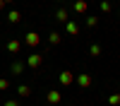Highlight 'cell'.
I'll list each match as a JSON object with an SVG mask.
<instances>
[{
	"label": "cell",
	"instance_id": "obj_1",
	"mask_svg": "<svg viewBox=\"0 0 120 106\" xmlns=\"http://www.w3.org/2000/svg\"><path fill=\"white\" fill-rule=\"evenodd\" d=\"M75 82L79 89H89L94 84V77H91V72H79V75H75Z\"/></svg>",
	"mask_w": 120,
	"mask_h": 106
},
{
	"label": "cell",
	"instance_id": "obj_2",
	"mask_svg": "<svg viewBox=\"0 0 120 106\" xmlns=\"http://www.w3.org/2000/svg\"><path fill=\"white\" fill-rule=\"evenodd\" d=\"M24 43L31 48V51H36L38 46H41V34L38 31H26V36H24Z\"/></svg>",
	"mask_w": 120,
	"mask_h": 106
},
{
	"label": "cell",
	"instance_id": "obj_3",
	"mask_svg": "<svg viewBox=\"0 0 120 106\" xmlns=\"http://www.w3.org/2000/svg\"><path fill=\"white\" fill-rule=\"evenodd\" d=\"M46 101L51 104V106H58L60 101H63V92H60V89H48V94H46Z\"/></svg>",
	"mask_w": 120,
	"mask_h": 106
},
{
	"label": "cell",
	"instance_id": "obj_4",
	"mask_svg": "<svg viewBox=\"0 0 120 106\" xmlns=\"http://www.w3.org/2000/svg\"><path fill=\"white\" fill-rule=\"evenodd\" d=\"M41 63H43V55H41V53H29L26 65L31 67V70H38V67H41Z\"/></svg>",
	"mask_w": 120,
	"mask_h": 106
},
{
	"label": "cell",
	"instance_id": "obj_5",
	"mask_svg": "<svg viewBox=\"0 0 120 106\" xmlns=\"http://www.w3.org/2000/svg\"><path fill=\"white\" fill-rule=\"evenodd\" d=\"M58 80H60L63 87H70V84H75V72H72V70H63Z\"/></svg>",
	"mask_w": 120,
	"mask_h": 106
},
{
	"label": "cell",
	"instance_id": "obj_6",
	"mask_svg": "<svg viewBox=\"0 0 120 106\" xmlns=\"http://www.w3.org/2000/svg\"><path fill=\"white\" fill-rule=\"evenodd\" d=\"M24 67H26V63H22V60H15L12 65H10V72H12L15 77H19V75L24 72Z\"/></svg>",
	"mask_w": 120,
	"mask_h": 106
},
{
	"label": "cell",
	"instance_id": "obj_7",
	"mask_svg": "<svg viewBox=\"0 0 120 106\" xmlns=\"http://www.w3.org/2000/svg\"><path fill=\"white\" fill-rule=\"evenodd\" d=\"M7 22L10 24H19L22 22V12H19V10H10L7 12Z\"/></svg>",
	"mask_w": 120,
	"mask_h": 106
},
{
	"label": "cell",
	"instance_id": "obj_8",
	"mask_svg": "<svg viewBox=\"0 0 120 106\" xmlns=\"http://www.w3.org/2000/svg\"><path fill=\"white\" fill-rule=\"evenodd\" d=\"M7 51L10 53H19L22 51V41H19V39H10L7 41Z\"/></svg>",
	"mask_w": 120,
	"mask_h": 106
},
{
	"label": "cell",
	"instance_id": "obj_9",
	"mask_svg": "<svg viewBox=\"0 0 120 106\" xmlns=\"http://www.w3.org/2000/svg\"><path fill=\"white\" fill-rule=\"evenodd\" d=\"M55 19H58V22H63V24H67V22H70V12H67L65 7H60L58 12H55Z\"/></svg>",
	"mask_w": 120,
	"mask_h": 106
},
{
	"label": "cell",
	"instance_id": "obj_10",
	"mask_svg": "<svg viewBox=\"0 0 120 106\" xmlns=\"http://www.w3.org/2000/svg\"><path fill=\"white\" fill-rule=\"evenodd\" d=\"M65 31H67L70 36H77V34H79V27H77V22H72V19H70V22L65 24Z\"/></svg>",
	"mask_w": 120,
	"mask_h": 106
},
{
	"label": "cell",
	"instance_id": "obj_11",
	"mask_svg": "<svg viewBox=\"0 0 120 106\" xmlns=\"http://www.w3.org/2000/svg\"><path fill=\"white\" fill-rule=\"evenodd\" d=\"M60 41H63V36H60V31H51V34H48V43H51V46H58Z\"/></svg>",
	"mask_w": 120,
	"mask_h": 106
},
{
	"label": "cell",
	"instance_id": "obj_12",
	"mask_svg": "<svg viewBox=\"0 0 120 106\" xmlns=\"http://www.w3.org/2000/svg\"><path fill=\"white\" fill-rule=\"evenodd\" d=\"M17 92H19V96H22V99H26V96H31V87H29V84H19Z\"/></svg>",
	"mask_w": 120,
	"mask_h": 106
},
{
	"label": "cell",
	"instance_id": "obj_13",
	"mask_svg": "<svg viewBox=\"0 0 120 106\" xmlns=\"http://www.w3.org/2000/svg\"><path fill=\"white\" fill-rule=\"evenodd\" d=\"M86 10H89V5L84 3V0H77V3H75V12H79V15H84Z\"/></svg>",
	"mask_w": 120,
	"mask_h": 106
},
{
	"label": "cell",
	"instance_id": "obj_14",
	"mask_svg": "<svg viewBox=\"0 0 120 106\" xmlns=\"http://www.w3.org/2000/svg\"><path fill=\"white\" fill-rule=\"evenodd\" d=\"M101 53H103V51H101V46H98V43H91V46H89V55H91V58H98Z\"/></svg>",
	"mask_w": 120,
	"mask_h": 106
},
{
	"label": "cell",
	"instance_id": "obj_15",
	"mask_svg": "<svg viewBox=\"0 0 120 106\" xmlns=\"http://www.w3.org/2000/svg\"><path fill=\"white\" fill-rule=\"evenodd\" d=\"M108 104H111V106H120V94H118V92L111 94V96H108Z\"/></svg>",
	"mask_w": 120,
	"mask_h": 106
},
{
	"label": "cell",
	"instance_id": "obj_16",
	"mask_svg": "<svg viewBox=\"0 0 120 106\" xmlns=\"http://www.w3.org/2000/svg\"><path fill=\"white\" fill-rule=\"evenodd\" d=\"M96 24H98V17H94V15H89V17H86V27H89V29H94Z\"/></svg>",
	"mask_w": 120,
	"mask_h": 106
},
{
	"label": "cell",
	"instance_id": "obj_17",
	"mask_svg": "<svg viewBox=\"0 0 120 106\" xmlns=\"http://www.w3.org/2000/svg\"><path fill=\"white\" fill-rule=\"evenodd\" d=\"M5 89H10V80L7 77H0V92H5Z\"/></svg>",
	"mask_w": 120,
	"mask_h": 106
},
{
	"label": "cell",
	"instance_id": "obj_18",
	"mask_svg": "<svg viewBox=\"0 0 120 106\" xmlns=\"http://www.w3.org/2000/svg\"><path fill=\"white\" fill-rule=\"evenodd\" d=\"M101 10H103V12H111V10H113V5L108 3V0H103V3H101Z\"/></svg>",
	"mask_w": 120,
	"mask_h": 106
},
{
	"label": "cell",
	"instance_id": "obj_19",
	"mask_svg": "<svg viewBox=\"0 0 120 106\" xmlns=\"http://www.w3.org/2000/svg\"><path fill=\"white\" fill-rule=\"evenodd\" d=\"M5 106H19V101H17V99H7Z\"/></svg>",
	"mask_w": 120,
	"mask_h": 106
},
{
	"label": "cell",
	"instance_id": "obj_20",
	"mask_svg": "<svg viewBox=\"0 0 120 106\" xmlns=\"http://www.w3.org/2000/svg\"><path fill=\"white\" fill-rule=\"evenodd\" d=\"M3 7H5V0H0V10H3Z\"/></svg>",
	"mask_w": 120,
	"mask_h": 106
},
{
	"label": "cell",
	"instance_id": "obj_21",
	"mask_svg": "<svg viewBox=\"0 0 120 106\" xmlns=\"http://www.w3.org/2000/svg\"><path fill=\"white\" fill-rule=\"evenodd\" d=\"M0 39H3V31H0Z\"/></svg>",
	"mask_w": 120,
	"mask_h": 106
},
{
	"label": "cell",
	"instance_id": "obj_22",
	"mask_svg": "<svg viewBox=\"0 0 120 106\" xmlns=\"http://www.w3.org/2000/svg\"><path fill=\"white\" fill-rule=\"evenodd\" d=\"M118 15H120V7H118Z\"/></svg>",
	"mask_w": 120,
	"mask_h": 106
}]
</instances>
